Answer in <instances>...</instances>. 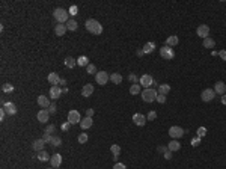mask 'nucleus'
Masks as SVG:
<instances>
[{"label":"nucleus","mask_w":226,"mask_h":169,"mask_svg":"<svg viewBox=\"0 0 226 169\" xmlns=\"http://www.w3.org/2000/svg\"><path fill=\"white\" fill-rule=\"evenodd\" d=\"M214 92L219 94V95L226 94V83L225 82H217V83L214 85Z\"/></svg>","instance_id":"16"},{"label":"nucleus","mask_w":226,"mask_h":169,"mask_svg":"<svg viewBox=\"0 0 226 169\" xmlns=\"http://www.w3.org/2000/svg\"><path fill=\"white\" fill-rule=\"evenodd\" d=\"M110 80H112L115 85H121V82H122V75H121L119 72H113V74H110Z\"/></svg>","instance_id":"26"},{"label":"nucleus","mask_w":226,"mask_h":169,"mask_svg":"<svg viewBox=\"0 0 226 169\" xmlns=\"http://www.w3.org/2000/svg\"><path fill=\"white\" fill-rule=\"evenodd\" d=\"M86 116L92 118V116H94V109H88V110H86Z\"/></svg>","instance_id":"52"},{"label":"nucleus","mask_w":226,"mask_h":169,"mask_svg":"<svg viewBox=\"0 0 226 169\" xmlns=\"http://www.w3.org/2000/svg\"><path fill=\"white\" fill-rule=\"evenodd\" d=\"M42 139L45 141V144H50L51 139H53V134H50V133H45V131H44V136H42Z\"/></svg>","instance_id":"41"},{"label":"nucleus","mask_w":226,"mask_h":169,"mask_svg":"<svg viewBox=\"0 0 226 169\" xmlns=\"http://www.w3.org/2000/svg\"><path fill=\"white\" fill-rule=\"evenodd\" d=\"M145 53H143V50H137V56H143Z\"/></svg>","instance_id":"57"},{"label":"nucleus","mask_w":226,"mask_h":169,"mask_svg":"<svg viewBox=\"0 0 226 169\" xmlns=\"http://www.w3.org/2000/svg\"><path fill=\"white\" fill-rule=\"evenodd\" d=\"M86 72L91 74V75H94V74H97L98 71H97V67H95L94 64H89V65L86 67Z\"/></svg>","instance_id":"35"},{"label":"nucleus","mask_w":226,"mask_h":169,"mask_svg":"<svg viewBox=\"0 0 226 169\" xmlns=\"http://www.w3.org/2000/svg\"><path fill=\"white\" fill-rule=\"evenodd\" d=\"M65 26H66V29H68V30H71V32L77 30V27H78V24H77V21H75V20H68Z\"/></svg>","instance_id":"33"},{"label":"nucleus","mask_w":226,"mask_h":169,"mask_svg":"<svg viewBox=\"0 0 226 169\" xmlns=\"http://www.w3.org/2000/svg\"><path fill=\"white\" fill-rule=\"evenodd\" d=\"M110 80V75L107 74L106 71H98L95 74V82L101 85V86H104V85H107V82Z\"/></svg>","instance_id":"6"},{"label":"nucleus","mask_w":226,"mask_h":169,"mask_svg":"<svg viewBox=\"0 0 226 169\" xmlns=\"http://www.w3.org/2000/svg\"><path fill=\"white\" fill-rule=\"evenodd\" d=\"M160 104H163V103H166V95H163V94H158L157 95V98H155Z\"/></svg>","instance_id":"45"},{"label":"nucleus","mask_w":226,"mask_h":169,"mask_svg":"<svg viewBox=\"0 0 226 169\" xmlns=\"http://www.w3.org/2000/svg\"><path fill=\"white\" fill-rule=\"evenodd\" d=\"M222 104H226V94L222 95Z\"/></svg>","instance_id":"56"},{"label":"nucleus","mask_w":226,"mask_h":169,"mask_svg":"<svg viewBox=\"0 0 226 169\" xmlns=\"http://www.w3.org/2000/svg\"><path fill=\"white\" fill-rule=\"evenodd\" d=\"M75 65H77V59L71 57V56L65 59V67H68V68H74Z\"/></svg>","instance_id":"34"},{"label":"nucleus","mask_w":226,"mask_h":169,"mask_svg":"<svg viewBox=\"0 0 226 169\" xmlns=\"http://www.w3.org/2000/svg\"><path fill=\"white\" fill-rule=\"evenodd\" d=\"M80 121H81V116H80L78 110H70V112H68V122H70L71 125L80 124Z\"/></svg>","instance_id":"9"},{"label":"nucleus","mask_w":226,"mask_h":169,"mask_svg":"<svg viewBox=\"0 0 226 169\" xmlns=\"http://www.w3.org/2000/svg\"><path fill=\"white\" fill-rule=\"evenodd\" d=\"M50 145H51V146H60V145H62V139H60L59 136H53Z\"/></svg>","instance_id":"36"},{"label":"nucleus","mask_w":226,"mask_h":169,"mask_svg":"<svg viewBox=\"0 0 226 169\" xmlns=\"http://www.w3.org/2000/svg\"><path fill=\"white\" fill-rule=\"evenodd\" d=\"M146 116L145 115H142V113H134L133 115V122L136 124V125H139V127H143L145 124H146Z\"/></svg>","instance_id":"12"},{"label":"nucleus","mask_w":226,"mask_h":169,"mask_svg":"<svg viewBox=\"0 0 226 169\" xmlns=\"http://www.w3.org/2000/svg\"><path fill=\"white\" fill-rule=\"evenodd\" d=\"M214 97H216V92H214V89H203L201 94V98L202 101H205V103H210V101H213L214 100Z\"/></svg>","instance_id":"8"},{"label":"nucleus","mask_w":226,"mask_h":169,"mask_svg":"<svg viewBox=\"0 0 226 169\" xmlns=\"http://www.w3.org/2000/svg\"><path fill=\"white\" fill-rule=\"evenodd\" d=\"M155 118H157V112H155V110H151L149 113H148V116H146L148 121H154Z\"/></svg>","instance_id":"42"},{"label":"nucleus","mask_w":226,"mask_h":169,"mask_svg":"<svg viewBox=\"0 0 226 169\" xmlns=\"http://www.w3.org/2000/svg\"><path fill=\"white\" fill-rule=\"evenodd\" d=\"M163 157H164L166 160H170V159H172V151H170V149L167 148V149H166V151L163 152Z\"/></svg>","instance_id":"43"},{"label":"nucleus","mask_w":226,"mask_h":169,"mask_svg":"<svg viewBox=\"0 0 226 169\" xmlns=\"http://www.w3.org/2000/svg\"><path fill=\"white\" fill-rule=\"evenodd\" d=\"M47 169H54V168H47Z\"/></svg>","instance_id":"58"},{"label":"nucleus","mask_w":226,"mask_h":169,"mask_svg":"<svg viewBox=\"0 0 226 169\" xmlns=\"http://www.w3.org/2000/svg\"><path fill=\"white\" fill-rule=\"evenodd\" d=\"M158 95V92L155 91V88H148V89H143L142 91V100L145 103H152Z\"/></svg>","instance_id":"3"},{"label":"nucleus","mask_w":226,"mask_h":169,"mask_svg":"<svg viewBox=\"0 0 226 169\" xmlns=\"http://www.w3.org/2000/svg\"><path fill=\"white\" fill-rule=\"evenodd\" d=\"M113 169H127V168H125V165H124V163H119V162H118V163H115Z\"/></svg>","instance_id":"49"},{"label":"nucleus","mask_w":226,"mask_h":169,"mask_svg":"<svg viewBox=\"0 0 226 169\" xmlns=\"http://www.w3.org/2000/svg\"><path fill=\"white\" fill-rule=\"evenodd\" d=\"M50 163H51V168H59L62 165V156L60 154H53L50 159Z\"/></svg>","instance_id":"15"},{"label":"nucleus","mask_w":226,"mask_h":169,"mask_svg":"<svg viewBox=\"0 0 226 169\" xmlns=\"http://www.w3.org/2000/svg\"><path fill=\"white\" fill-rule=\"evenodd\" d=\"M214 46H216V41L213 39V38H205L203 39V47L205 48H214Z\"/></svg>","instance_id":"32"},{"label":"nucleus","mask_w":226,"mask_h":169,"mask_svg":"<svg viewBox=\"0 0 226 169\" xmlns=\"http://www.w3.org/2000/svg\"><path fill=\"white\" fill-rule=\"evenodd\" d=\"M5 116H6V112H5V109L2 107V109H0V121L5 119Z\"/></svg>","instance_id":"51"},{"label":"nucleus","mask_w":226,"mask_h":169,"mask_svg":"<svg viewBox=\"0 0 226 169\" xmlns=\"http://www.w3.org/2000/svg\"><path fill=\"white\" fill-rule=\"evenodd\" d=\"M94 94V85L92 83H88L81 88V97H91Z\"/></svg>","instance_id":"19"},{"label":"nucleus","mask_w":226,"mask_h":169,"mask_svg":"<svg viewBox=\"0 0 226 169\" xmlns=\"http://www.w3.org/2000/svg\"><path fill=\"white\" fill-rule=\"evenodd\" d=\"M66 30H68V29H66L65 24H56V27H54V33H56L57 36H63Z\"/></svg>","instance_id":"23"},{"label":"nucleus","mask_w":226,"mask_h":169,"mask_svg":"<svg viewBox=\"0 0 226 169\" xmlns=\"http://www.w3.org/2000/svg\"><path fill=\"white\" fill-rule=\"evenodd\" d=\"M56 131V127L53 125V124H50V125H47V128H45V133H50V134H53Z\"/></svg>","instance_id":"46"},{"label":"nucleus","mask_w":226,"mask_h":169,"mask_svg":"<svg viewBox=\"0 0 226 169\" xmlns=\"http://www.w3.org/2000/svg\"><path fill=\"white\" fill-rule=\"evenodd\" d=\"M142 50H143V53H145V54H149V53H152V51L155 50V44H154V42H146V44L143 46Z\"/></svg>","instance_id":"29"},{"label":"nucleus","mask_w":226,"mask_h":169,"mask_svg":"<svg viewBox=\"0 0 226 169\" xmlns=\"http://www.w3.org/2000/svg\"><path fill=\"white\" fill-rule=\"evenodd\" d=\"M110 151H112V154H113V160H115V163H118V157H119V154H121V146L119 145H112L110 146Z\"/></svg>","instance_id":"22"},{"label":"nucleus","mask_w":226,"mask_h":169,"mask_svg":"<svg viewBox=\"0 0 226 169\" xmlns=\"http://www.w3.org/2000/svg\"><path fill=\"white\" fill-rule=\"evenodd\" d=\"M60 95H62V88H60L59 85H57V86H51L50 88V98L57 100Z\"/></svg>","instance_id":"17"},{"label":"nucleus","mask_w":226,"mask_h":169,"mask_svg":"<svg viewBox=\"0 0 226 169\" xmlns=\"http://www.w3.org/2000/svg\"><path fill=\"white\" fill-rule=\"evenodd\" d=\"M65 85H66V80H65V79H60V83H59V86L65 88Z\"/></svg>","instance_id":"54"},{"label":"nucleus","mask_w":226,"mask_h":169,"mask_svg":"<svg viewBox=\"0 0 226 169\" xmlns=\"http://www.w3.org/2000/svg\"><path fill=\"white\" fill-rule=\"evenodd\" d=\"M167 148H169V149H170V151L174 152V151H178V149L181 148V144H179V142H178L176 139H174V141H170V142H169Z\"/></svg>","instance_id":"30"},{"label":"nucleus","mask_w":226,"mask_h":169,"mask_svg":"<svg viewBox=\"0 0 226 169\" xmlns=\"http://www.w3.org/2000/svg\"><path fill=\"white\" fill-rule=\"evenodd\" d=\"M44 146H45V141H44V139H36V141L32 144L33 151H36V152H39V151H44Z\"/></svg>","instance_id":"18"},{"label":"nucleus","mask_w":226,"mask_h":169,"mask_svg":"<svg viewBox=\"0 0 226 169\" xmlns=\"http://www.w3.org/2000/svg\"><path fill=\"white\" fill-rule=\"evenodd\" d=\"M3 109H5L6 115H9V116H12V115H15V113H17V106H15L12 101L5 103V104H3Z\"/></svg>","instance_id":"10"},{"label":"nucleus","mask_w":226,"mask_h":169,"mask_svg":"<svg viewBox=\"0 0 226 169\" xmlns=\"http://www.w3.org/2000/svg\"><path fill=\"white\" fill-rule=\"evenodd\" d=\"M36 118H38V121H39V122H42V124H45V122L48 121V118H50V112H48L47 109H41V110L38 112V115H36Z\"/></svg>","instance_id":"13"},{"label":"nucleus","mask_w":226,"mask_h":169,"mask_svg":"<svg viewBox=\"0 0 226 169\" xmlns=\"http://www.w3.org/2000/svg\"><path fill=\"white\" fill-rule=\"evenodd\" d=\"M219 56H220L222 61H226V50H220L219 51Z\"/></svg>","instance_id":"50"},{"label":"nucleus","mask_w":226,"mask_h":169,"mask_svg":"<svg viewBox=\"0 0 226 169\" xmlns=\"http://www.w3.org/2000/svg\"><path fill=\"white\" fill-rule=\"evenodd\" d=\"M53 17L56 18V21L59 24H66L68 21V11H65L63 8H57V9H54V12H53Z\"/></svg>","instance_id":"2"},{"label":"nucleus","mask_w":226,"mask_h":169,"mask_svg":"<svg viewBox=\"0 0 226 169\" xmlns=\"http://www.w3.org/2000/svg\"><path fill=\"white\" fill-rule=\"evenodd\" d=\"M47 110H48L50 113H56V112H57V107H56V104H53V103H51V106L47 109Z\"/></svg>","instance_id":"47"},{"label":"nucleus","mask_w":226,"mask_h":169,"mask_svg":"<svg viewBox=\"0 0 226 169\" xmlns=\"http://www.w3.org/2000/svg\"><path fill=\"white\" fill-rule=\"evenodd\" d=\"M47 80H48V83H50L51 86H57L60 83V77H59L57 72H50L48 77H47Z\"/></svg>","instance_id":"14"},{"label":"nucleus","mask_w":226,"mask_h":169,"mask_svg":"<svg viewBox=\"0 0 226 169\" xmlns=\"http://www.w3.org/2000/svg\"><path fill=\"white\" fill-rule=\"evenodd\" d=\"M128 80L131 82V85H134V83H139V79H137V75H136L134 72H131V74L128 75Z\"/></svg>","instance_id":"39"},{"label":"nucleus","mask_w":226,"mask_h":169,"mask_svg":"<svg viewBox=\"0 0 226 169\" xmlns=\"http://www.w3.org/2000/svg\"><path fill=\"white\" fill-rule=\"evenodd\" d=\"M166 149H167V146H158V151H160V152H164Z\"/></svg>","instance_id":"55"},{"label":"nucleus","mask_w":226,"mask_h":169,"mask_svg":"<svg viewBox=\"0 0 226 169\" xmlns=\"http://www.w3.org/2000/svg\"><path fill=\"white\" fill-rule=\"evenodd\" d=\"M196 133H198V138H203V136L206 134V128H205V127H199V128L196 130Z\"/></svg>","instance_id":"40"},{"label":"nucleus","mask_w":226,"mask_h":169,"mask_svg":"<svg viewBox=\"0 0 226 169\" xmlns=\"http://www.w3.org/2000/svg\"><path fill=\"white\" fill-rule=\"evenodd\" d=\"M185 134V131H184V128L182 127H179V125H172L170 128H169V136L172 138V139H179V138H182Z\"/></svg>","instance_id":"4"},{"label":"nucleus","mask_w":226,"mask_h":169,"mask_svg":"<svg viewBox=\"0 0 226 169\" xmlns=\"http://www.w3.org/2000/svg\"><path fill=\"white\" fill-rule=\"evenodd\" d=\"M38 104H39L42 109H48V107L51 106L48 97H45V95H39V97H38Z\"/></svg>","instance_id":"20"},{"label":"nucleus","mask_w":226,"mask_h":169,"mask_svg":"<svg viewBox=\"0 0 226 169\" xmlns=\"http://www.w3.org/2000/svg\"><path fill=\"white\" fill-rule=\"evenodd\" d=\"M152 83H154V79L151 77L149 74H143V75L139 79V85H140V86H143L145 89L151 88V86H152Z\"/></svg>","instance_id":"7"},{"label":"nucleus","mask_w":226,"mask_h":169,"mask_svg":"<svg viewBox=\"0 0 226 169\" xmlns=\"http://www.w3.org/2000/svg\"><path fill=\"white\" fill-rule=\"evenodd\" d=\"M2 91H3V92H5V94H8V92H9V94H11V92H12V91H14V86H12V85H11V83H5V85H3V86H2Z\"/></svg>","instance_id":"37"},{"label":"nucleus","mask_w":226,"mask_h":169,"mask_svg":"<svg viewBox=\"0 0 226 169\" xmlns=\"http://www.w3.org/2000/svg\"><path fill=\"white\" fill-rule=\"evenodd\" d=\"M70 125H71V124H70V122H68V121H66V122H65V124H62V130H63V131H66V130H68V128H70Z\"/></svg>","instance_id":"53"},{"label":"nucleus","mask_w":226,"mask_h":169,"mask_svg":"<svg viewBox=\"0 0 226 169\" xmlns=\"http://www.w3.org/2000/svg\"><path fill=\"white\" fill-rule=\"evenodd\" d=\"M140 89H142V86L139 83H134V85L130 86V94L131 95H139L140 94Z\"/></svg>","instance_id":"27"},{"label":"nucleus","mask_w":226,"mask_h":169,"mask_svg":"<svg viewBox=\"0 0 226 169\" xmlns=\"http://www.w3.org/2000/svg\"><path fill=\"white\" fill-rule=\"evenodd\" d=\"M170 92V85L167 83H163V85H158V94H163V95H167Z\"/></svg>","instance_id":"25"},{"label":"nucleus","mask_w":226,"mask_h":169,"mask_svg":"<svg viewBox=\"0 0 226 169\" xmlns=\"http://www.w3.org/2000/svg\"><path fill=\"white\" fill-rule=\"evenodd\" d=\"M196 33H198V36L199 38H208V35H210V27L206 26V24H201L198 29H196Z\"/></svg>","instance_id":"11"},{"label":"nucleus","mask_w":226,"mask_h":169,"mask_svg":"<svg viewBox=\"0 0 226 169\" xmlns=\"http://www.w3.org/2000/svg\"><path fill=\"white\" fill-rule=\"evenodd\" d=\"M86 30L88 32H91V33H94V35H101L102 33V26H101L100 21H97V20H94V18H89L86 23Z\"/></svg>","instance_id":"1"},{"label":"nucleus","mask_w":226,"mask_h":169,"mask_svg":"<svg viewBox=\"0 0 226 169\" xmlns=\"http://www.w3.org/2000/svg\"><path fill=\"white\" fill-rule=\"evenodd\" d=\"M199 144H201V138H193V139H192V145H193V146H198Z\"/></svg>","instance_id":"48"},{"label":"nucleus","mask_w":226,"mask_h":169,"mask_svg":"<svg viewBox=\"0 0 226 169\" xmlns=\"http://www.w3.org/2000/svg\"><path fill=\"white\" fill-rule=\"evenodd\" d=\"M88 139H89V138H88L86 133H80V134H78V142H80V144H86Z\"/></svg>","instance_id":"38"},{"label":"nucleus","mask_w":226,"mask_h":169,"mask_svg":"<svg viewBox=\"0 0 226 169\" xmlns=\"http://www.w3.org/2000/svg\"><path fill=\"white\" fill-rule=\"evenodd\" d=\"M91 62H89V59L86 57V56H80L78 59H77V65L78 67H88Z\"/></svg>","instance_id":"31"},{"label":"nucleus","mask_w":226,"mask_h":169,"mask_svg":"<svg viewBox=\"0 0 226 169\" xmlns=\"http://www.w3.org/2000/svg\"><path fill=\"white\" fill-rule=\"evenodd\" d=\"M92 124H94V119H92V118H89V116H84V118H81V121H80V125H81V128H83V130L91 128V127H92Z\"/></svg>","instance_id":"21"},{"label":"nucleus","mask_w":226,"mask_h":169,"mask_svg":"<svg viewBox=\"0 0 226 169\" xmlns=\"http://www.w3.org/2000/svg\"><path fill=\"white\" fill-rule=\"evenodd\" d=\"M77 14H78V8H77L75 5H73V6L70 8V15H73V17H74V15H77Z\"/></svg>","instance_id":"44"},{"label":"nucleus","mask_w":226,"mask_h":169,"mask_svg":"<svg viewBox=\"0 0 226 169\" xmlns=\"http://www.w3.org/2000/svg\"><path fill=\"white\" fill-rule=\"evenodd\" d=\"M36 157H38V160H39V162H47V160H50V159H51L50 156H48V152H47L45 149H44V151H39Z\"/></svg>","instance_id":"28"},{"label":"nucleus","mask_w":226,"mask_h":169,"mask_svg":"<svg viewBox=\"0 0 226 169\" xmlns=\"http://www.w3.org/2000/svg\"><path fill=\"white\" fill-rule=\"evenodd\" d=\"M178 42H179V39H178V36L176 35H170L167 39H166V44L164 46H169V47H174V46H178Z\"/></svg>","instance_id":"24"},{"label":"nucleus","mask_w":226,"mask_h":169,"mask_svg":"<svg viewBox=\"0 0 226 169\" xmlns=\"http://www.w3.org/2000/svg\"><path fill=\"white\" fill-rule=\"evenodd\" d=\"M160 56L163 59H166V61H170V59L175 57V51H174V48L169 47V46H163L160 48Z\"/></svg>","instance_id":"5"}]
</instances>
